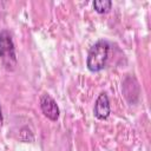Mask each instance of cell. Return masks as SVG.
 <instances>
[{"label": "cell", "mask_w": 151, "mask_h": 151, "mask_svg": "<svg viewBox=\"0 0 151 151\" xmlns=\"http://www.w3.org/2000/svg\"><path fill=\"white\" fill-rule=\"evenodd\" d=\"M2 123H4V117H2V111H1V106H0V129L2 126Z\"/></svg>", "instance_id": "52a82bcc"}, {"label": "cell", "mask_w": 151, "mask_h": 151, "mask_svg": "<svg viewBox=\"0 0 151 151\" xmlns=\"http://www.w3.org/2000/svg\"><path fill=\"white\" fill-rule=\"evenodd\" d=\"M110 45L106 40L99 39L97 40L88 50L87 58H86V66L91 72H99L101 71L107 61L109 58Z\"/></svg>", "instance_id": "6da1fadb"}, {"label": "cell", "mask_w": 151, "mask_h": 151, "mask_svg": "<svg viewBox=\"0 0 151 151\" xmlns=\"http://www.w3.org/2000/svg\"><path fill=\"white\" fill-rule=\"evenodd\" d=\"M92 5H93V8L97 13L104 14V13H107L111 9L112 1L111 0H94L92 2Z\"/></svg>", "instance_id": "5b68a950"}, {"label": "cell", "mask_w": 151, "mask_h": 151, "mask_svg": "<svg viewBox=\"0 0 151 151\" xmlns=\"http://www.w3.org/2000/svg\"><path fill=\"white\" fill-rule=\"evenodd\" d=\"M19 138H20L21 142H25V143H31L34 139L33 133L31 132V130L28 127H22L20 130V137Z\"/></svg>", "instance_id": "8992f818"}, {"label": "cell", "mask_w": 151, "mask_h": 151, "mask_svg": "<svg viewBox=\"0 0 151 151\" xmlns=\"http://www.w3.org/2000/svg\"><path fill=\"white\" fill-rule=\"evenodd\" d=\"M110 112H111V107H110L109 97L105 92H101L94 101L93 114H94L96 118H98L100 120H105V119L109 118Z\"/></svg>", "instance_id": "277c9868"}, {"label": "cell", "mask_w": 151, "mask_h": 151, "mask_svg": "<svg viewBox=\"0 0 151 151\" xmlns=\"http://www.w3.org/2000/svg\"><path fill=\"white\" fill-rule=\"evenodd\" d=\"M40 104V110L44 113L45 117H47L52 122H57L60 114V110L59 106L57 104V101L48 94V93H42L39 100Z\"/></svg>", "instance_id": "3957f363"}, {"label": "cell", "mask_w": 151, "mask_h": 151, "mask_svg": "<svg viewBox=\"0 0 151 151\" xmlns=\"http://www.w3.org/2000/svg\"><path fill=\"white\" fill-rule=\"evenodd\" d=\"M0 59L7 71H14L18 59L12 34L7 29L0 31Z\"/></svg>", "instance_id": "7a4b0ae2"}]
</instances>
